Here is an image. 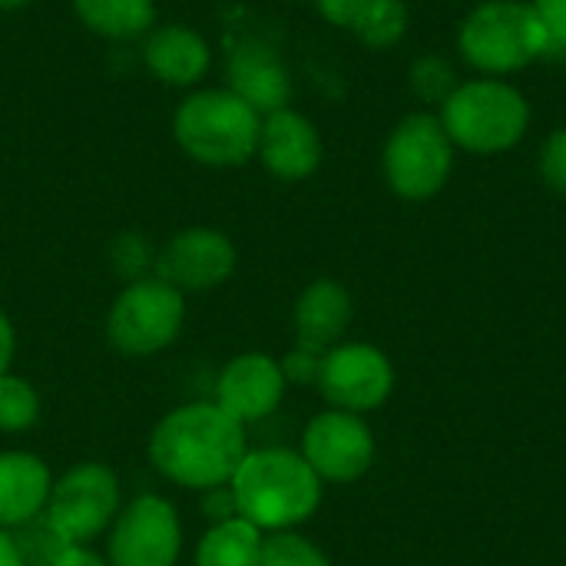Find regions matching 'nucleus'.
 I'll list each match as a JSON object with an SVG mask.
<instances>
[{
    "label": "nucleus",
    "mask_w": 566,
    "mask_h": 566,
    "mask_svg": "<svg viewBox=\"0 0 566 566\" xmlns=\"http://www.w3.org/2000/svg\"><path fill=\"white\" fill-rule=\"evenodd\" d=\"M249 451L245 428L216 401H189L166 411L146 441L149 468L186 491L226 488Z\"/></svg>",
    "instance_id": "obj_1"
},
{
    "label": "nucleus",
    "mask_w": 566,
    "mask_h": 566,
    "mask_svg": "<svg viewBox=\"0 0 566 566\" xmlns=\"http://www.w3.org/2000/svg\"><path fill=\"white\" fill-rule=\"evenodd\" d=\"M229 491L235 514L262 534L295 531L322 507V481L292 448H249Z\"/></svg>",
    "instance_id": "obj_2"
},
{
    "label": "nucleus",
    "mask_w": 566,
    "mask_h": 566,
    "mask_svg": "<svg viewBox=\"0 0 566 566\" xmlns=\"http://www.w3.org/2000/svg\"><path fill=\"white\" fill-rule=\"evenodd\" d=\"M262 116L232 90L189 93L172 113L179 149L202 166H242L259 153Z\"/></svg>",
    "instance_id": "obj_3"
},
{
    "label": "nucleus",
    "mask_w": 566,
    "mask_h": 566,
    "mask_svg": "<svg viewBox=\"0 0 566 566\" xmlns=\"http://www.w3.org/2000/svg\"><path fill=\"white\" fill-rule=\"evenodd\" d=\"M438 116L451 143L474 156L507 153L531 129L527 96L501 76H481L461 83L444 99Z\"/></svg>",
    "instance_id": "obj_4"
},
{
    "label": "nucleus",
    "mask_w": 566,
    "mask_h": 566,
    "mask_svg": "<svg viewBox=\"0 0 566 566\" xmlns=\"http://www.w3.org/2000/svg\"><path fill=\"white\" fill-rule=\"evenodd\" d=\"M458 50L484 76H507L527 70L547 53V30L524 0H488L474 7L461 30Z\"/></svg>",
    "instance_id": "obj_5"
},
{
    "label": "nucleus",
    "mask_w": 566,
    "mask_h": 566,
    "mask_svg": "<svg viewBox=\"0 0 566 566\" xmlns=\"http://www.w3.org/2000/svg\"><path fill=\"white\" fill-rule=\"evenodd\" d=\"M186 328V295L146 275L126 282L106 312V342L123 358H153L176 345Z\"/></svg>",
    "instance_id": "obj_6"
},
{
    "label": "nucleus",
    "mask_w": 566,
    "mask_h": 566,
    "mask_svg": "<svg viewBox=\"0 0 566 566\" xmlns=\"http://www.w3.org/2000/svg\"><path fill=\"white\" fill-rule=\"evenodd\" d=\"M123 504L116 471L103 461H80L53 478L43 521L60 544H93L113 527Z\"/></svg>",
    "instance_id": "obj_7"
},
{
    "label": "nucleus",
    "mask_w": 566,
    "mask_h": 566,
    "mask_svg": "<svg viewBox=\"0 0 566 566\" xmlns=\"http://www.w3.org/2000/svg\"><path fill=\"white\" fill-rule=\"evenodd\" d=\"M381 169L395 196L408 202H424L438 196L454 169V143L441 126L438 113L405 116L381 153Z\"/></svg>",
    "instance_id": "obj_8"
},
{
    "label": "nucleus",
    "mask_w": 566,
    "mask_h": 566,
    "mask_svg": "<svg viewBox=\"0 0 566 566\" xmlns=\"http://www.w3.org/2000/svg\"><path fill=\"white\" fill-rule=\"evenodd\" d=\"M182 517L163 494H136L123 504L106 531L109 566H179L182 560Z\"/></svg>",
    "instance_id": "obj_9"
},
{
    "label": "nucleus",
    "mask_w": 566,
    "mask_h": 566,
    "mask_svg": "<svg viewBox=\"0 0 566 566\" xmlns=\"http://www.w3.org/2000/svg\"><path fill=\"white\" fill-rule=\"evenodd\" d=\"M315 385L332 408L365 415L388 401L395 388V368L381 348L368 342H345L322 355Z\"/></svg>",
    "instance_id": "obj_10"
},
{
    "label": "nucleus",
    "mask_w": 566,
    "mask_h": 566,
    "mask_svg": "<svg viewBox=\"0 0 566 566\" xmlns=\"http://www.w3.org/2000/svg\"><path fill=\"white\" fill-rule=\"evenodd\" d=\"M298 454L308 461L322 484H352L368 474L375 461V438L361 415L328 408L305 424Z\"/></svg>",
    "instance_id": "obj_11"
},
{
    "label": "nucleus",
    "mask_w": 566,
    "mask_h": 566,
    "mask_svg": "<svg viewBox=\"0 0 566 566\" xmlns=\"http://www.w3.org/2000/svg\"><path fill=\"white\" fill-rule=\"evenodd\" d=\"M239 265L235 242L209 226H192L176 232L156 255V279L169 282L182 295L209 292L232 279Z\"/></svg>",
    "instance_id": "obj_12"
},
{
    "label": "nucleus",
    "mask_w": 566,
    "mask_h": 566,
    "mask_svg": "<svg viewBox=\"0 0 566 566\" xmlns=\"http://www.w3.org/2000/svg\"><path fill=\"white\" fill-rule=\"evenodd\" d=\"M285 388L289 381L282 375L279 358H272L269 352H242L222 365L212 401L245 428L275 415L285 398Z\"/></svg>",
    "instance_id": "obj_13"
},
{
    "label": "nucleus",
    "mask_w": 566,
    "mask_h": 566,
    "mask_svg": "<svg viewBox=\"0 0 566 566\" xmlns=\"http://www.w3.org/2000/svg\"><path fill=\"white\" fill-rule=\"evenodd\" d=\"M262 166L282 179V182H302L318 172L325 146L308 116L298 109L285 106L269 116H262V133H259V153Z\"/></svg>",
    "instance_id": "obj_14"
},
{
    "label": "nucleus",
    "mask_w": 566,
    "mask_h": 566,
    "mask_svg": "<svg viewBox=\"0 0 566 566\" xmlns=\"http://www.w3.org/2000/svg\"><path fill=\"white\" fill-rule=\"evenodd\" d=\"M53 491V471L33 451H0V531H20L43 517Z\"/></svg>",
    "instance_id": "obj_15"
},
{
    "label": "nucleus",
    "mask_w": 566,
    "mask_h": 566,
    "mask_svg": "<svg viewBox=\"0 0 566 566\" xmlns=\"http://www.w3.org/2000/svg\"><path fill=\"white\" fill-rule=\"evenodd\" d=\"M226 80L239 99H245L259 116H269L275 109H285L292 99V76L279 53L265 43H239L229 56Z\"/></svg>",
    "instance_id": "obj_16"
},
{
    "label": "nucleus",
    "mask_w": 566,
    "mask_h": 566,
    "mask_svg": "<svg viewBox=\"0 0 566 566\" xmlns=\"http://www.w3.org/2000/svg\"><path fill=\"white\" fill-rule=\"evenodd\" d=\"M295 345L315 355H325L328 348L342 345L348 325H352V295L335 279H315L302 289L295 298Z\"/></svg>",
    "instance_id": "obj_17"
},
{
    "label": "nucleus",
    "mask_w": 566,
    "mask_h": 566,
    "mask_svg": "<svg viewBox=\"0 0 566 566\" xmlns=\"http://www.w3.org/2000/svg\"><path fill=\"white\" fill-rule=\"evenodd\" d=\"M143 60L156 80L169 86H196L209 73L212 53H209V43L196 30L169 23L149 33L143 46Z\"/></svg>",
    "instance_id": "obj_18"
},
{
    "label": "nucleus",
    "mask_w": 566,
    "mask_h": 566,
    "mask_svg": "<svg viewBox=\"0 0 566 566\" xmlns=\"http://www.w3.org/2000/svg\"><path fill=\"white\" fill-rule=\"evenodd\" d=\"M265 534L245 517L216 521L196 541L192 566H259Z\"/></svg>",
    "instance_id": "obj_19"
},
{
    "label": "nucleus",
    "mask_w": 566,
    "mask_h": 566,
    "mask_svg": "<svg viewBox=\"0 0 566 566\" xmlns=\"http://www.w3.org/2000/svg\"><path fill=\"white\" fill-rule=\"evenodd\" d=\"M76 17L99 36L129 40L153 27L156 0H73Z\"/></svg>",
    "instance_id": "obj_20"
},
{
    "label": "nucleus",
    "mask_w": 566,
    "mask_h": 566,
    "mask_svg": "<svg viewBox=\"0 0 566 566\" xmlns=\"http://www.w3.org/2000/svg\"><path fill=\"white\" fill-rule=\"evenodd\" d=\"M408 3L405 0H355L352 20L345 30H352L365 46L371 50H391L408 33Z\"/></svg>",
    "instance_id": "obj_21"
},
{
    "label": "nucleus",
    "mask_w": 566,
    "mask_h": 566,
    "mask_svg": "<svg viewBox=\"0 0 566 566\" xmlns=\"http://www.w3.org/2000/svg\"><path fill=\"white\" fill-rule=\"evenodd\" d=\"M40 391L23 375L0 378V434H27L40 421Z\"/></svg>",
    "instance_id": "obj_22"
},
{
    "label": "nucleus",
    "mask_w": 566,
    "mask_h": 566,
    "mask_svg": "<svg viewBox=\"0 0 566 566\" xmlns=\"http://www.w3.org/2000/svg\"><path fill=\"white\" fill-rule=\"evenodd\" d=\"M408 86L415 90V96L428 106H444V99L461 86L454 66L438 56V53H424L411 63L408 70Z\"/></svg>",
    "instance_id": "obj_23"
},
{
    "label": "nucleus",
    "mask_w": 566,
    "mask_h": 566,
    "mask_svg": "<svg viewBox=\"0 0 566 566\" xmlns=\"http://www.w3.org/2000/svg\"><path fill=\"white\" fill-rule=\"evenodd\" d=\"M259 566H332L325 551L302 537L298 531H279L265 534L262 541V560Z\"/></svg>",
    "instance_id": "obj_24"
},
{
    "label": "nucleus",
    "mask_w": 566,
    "mask_h": 566,
    "mask_svg": "<svg viewBox=\"0 0 566 566\" xmlns=\"http://www.w3.org/2000/svg\"><path fill=\"white\" fill-rule=\"evenodd\" d=\"M109 262L119 272V279L136 282V279H146V269L156 265V255H153V245L139 232H123L109 245Z\"/></svg>",
    "instance_id": "obj_25"
},
{
    "label": "nucleus",
    "mask_w": 566,
    "mask_h": 566,
    "mask_svg": "<svg viewBox=\"0 0 566 566\" xmlns=\"http://www.w3.org/2000/svg\"><path fill=\"white\" fill-rule=\"evenodd\" d=\"M531 3L547 30L544 60H566V0H531Z\"/></svg>",
    "instance_id": "obj_26"
},
{
    "label": "nucleus",
    "mask_w": 566,
    "mask_h": 566,
    "mask_svg": "<svg viewBox=\"0 0 566 566\" xmlns=\"http://www.w3.org/2000/svg\"><path fill=\"white\" fill-rule=\"evenodd\" d=\"M541 176H544V182L554 189V192H560L566 196V126L560 129H554L551 136H547V143H544V149H541Z\"/></svg>",
    "instance_id": "obj_27"
},
{
    "label": "nucleus",
    "mask_w": 566,
    "mask_h": 566,
    "mask_svg": "<svg viewBox=\"0 0 566 566\" xmlns=\"http://www.w3.org/2000/svg\"><path fill=\"white\" fill-rule=\"evenodd\" d=\"M282 375L289 385H315L318 381V371H322V355L315 352H305V348H292L282 361Z\"/></svg>",
    "instance_id": "obj_28"
},
{
    "label": "nucleus",
    "mask_w": 566,
    "mask_h": 566,
    "mask_svg": "<svg viewBox=\"0 0 566 566\" xmlns=\"http://www.w3.org/2000/svg\"><path fill=\"white\" fill-rule=\"evenodd\" d=\"M202 511H206V517H209L212 524H216V521L239 517V514H235V501H232L229 484H226V488H212V491H206V494H202Z\"/></svg>",
    "instance_id": "obj_29"
},
{
    "label": "nucleus",
    "mask_w": 566,
    "mask_h": 566,
    "mask_svg": "<svg viewBox=\"0 0 566 566\" xmlns=\"http://www.w3.org/2000/svg\"><path fill=\"white\" fill-rule=\"evenodd\" d=\"M50 566H109L106 554L93 551L90 544H66Z\"/></svg>",
    "instance_id": "obj_30"
},
{
    "label": "nucleus",
    "mask_w": 566,
    "mask_h": 566,
    "mask_svg": "<svg viewBox=\"0 0 566 566\" xmlns=\"http://www.w3.org/2000/svg\"><path fill=\"white\" fill-rule=\"evenodd\" d=\"M13 355H17V332H13V322L0 312V378L10 375Z\"/></svg>",
    "instance_id": "obj_31"
},
{
    "label": "nucleus",
    "mask_w": 566,
    "mask_h": 566,
    "mask_svg": "<svg viewBox=\"0 0 566 566\" xmlns=\"http://www.w3.org/2000/svg\"><path fill=\"white\" fill-rule=\"evenodd\" d=\"M0 566H27L20 547H17V537L10 531H0Z\"/></svg>",
    "instance_id": "obj_32"
},
{
    "label": "nucleus",
    "mask_w": 566,
    "mask_h": 566,
    "mask_svg": "<svg viewBox=\"0 0 566 566\" xmlns=\"http://www.w3.org/2000/svg\"><path fill=\"white\" fill-rule=\"evenodd\" d=\"M27 0H0V10H13V7H23Z\"/></svg>",
    "instance_id": "obj_33"
}]
</instances>
